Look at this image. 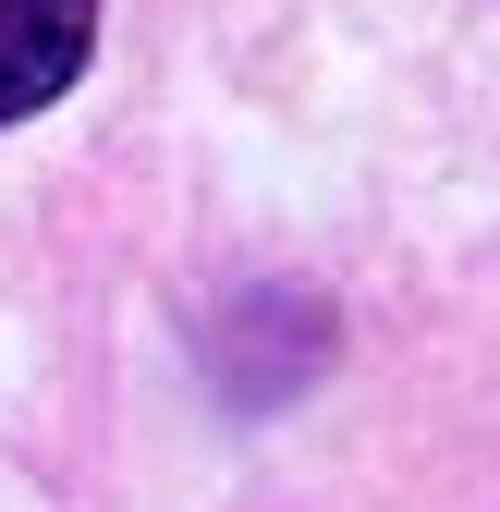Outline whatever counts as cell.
Returning <instances> with one entry per match:
<instances>
[{
    "label": "cell",
    "mask_w": 500,
    "mask_h": 512,
    "mask_svg": "<svg viewBox=\"0 0 500 512\" xmlns=\"http://www.w3.org/2000/svg\"><path fill=\"white\" fill-rule=\"evenodd\" d=\"M98 49V0H0V122L49 110Z\"/></svg>",
    "instance_id": "1"
}]
</instances>
